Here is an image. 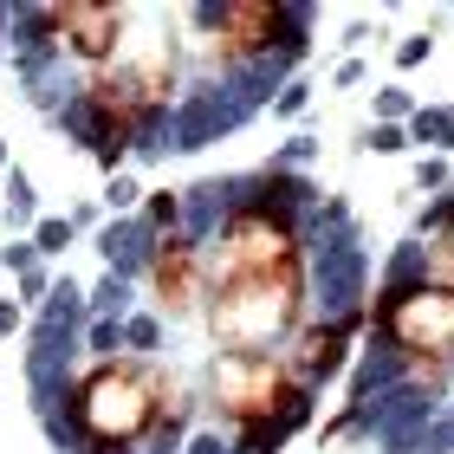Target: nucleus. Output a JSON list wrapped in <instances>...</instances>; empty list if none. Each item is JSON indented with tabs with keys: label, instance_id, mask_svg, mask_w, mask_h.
Wrapping results in <instances>:
<instances>
[{
	"label": "nucleus",
	"instance_id": "nucleus-4",
	"mask_svg": "<svg viewBox=\"0 0 454 454\" xmlns=\"http://www.w3.org/2000/svg\"><path fill=\"white\" fill-rule=\"evenodd\" d=\"M208 396L221 409V422L240 428H260V422H305V409H312V389H305L286 357H234V350H221L215 370H208Z\"/></svg>",
	"mask_w": 454,
	"mask_h": 454
},
{
	"label": "nucleus",
	"instance_id": "nucleus-8",
	"mask_svg": "<svg viewBox=\"0 0 454 454\" xmlns=\"http://www.w3.org/2000/svg\"><path fill=\"white\" fill-rule=\"evenodd\" d=\"M150 293L169 318H189L195 305H208V254L182 234H156L150 247Z\"/></svg>",
	"mask_w": 454,
	"mask_h": 454
},
{
	"label": "nucleus",
	"instance_id": "nucleus-11",
	"mask_svg": "<svg viewBox=\"0 0 454 454\" xmlns=\"http://www.w3.org/2000/svg\"><path fill=\"white\" fill-rule=\"evenodd\" d=\"M150 221H156V234H169V227L182 221V201L176 195H150Z\"/></svg>",
	"mask_w": 454,
	"mask_h": 454
},
{
	"label": "nucleus",
	"instance_id": "nucleus-2",
	"mask_svg": "<svg viewBox=\"0 0 454 454\" xmlns=\"http://www.w3.org/2000/svg\"><path fill=\"white\" fill-rule=\"evenodd\" d=\"M279 195H286V182H279V189H266V195H240L234 208H221L215 247H208V286L279 273V266H293L305 254L293 201H279Z\"/></svg>",
	"mask_w": 454,
	"mask_h": 454
},
{
	"label": "nucleus",
	"instance_id": "nucleus-9",
	"mask_svg": "<svg viewBox=\"0 0 454 454\" xmlns=\"http://www.w3.org/2000/svg\"><path fill=\"white\" fill-rule=\"evenodd\" d=\"M350 325H357V312H344V318H318V325H305V332L286 344V370L312 389L325 383L332 370L344 364V350H350Z\"/></svg>",
	"mask_w": 454,
	"mask_h": 454
},
{
	"label": "nucleus",
	"instance_id": "nucleus-6",
	"mask_svg": "<svg viewBox=\"0 0 454 454\" xmlns=\"http://www.w3.org/2000/svg\"><path fill=\"white\" fill-rule=\"evenodd\" d=\"M130 7H117V0H59V7H33L27 27L39 33V46L46 52H78L85 66H111L123 33H130Z\"/></svg>",
	"mask_w": 454,
	"mask_h": 454
},
{
	"label": "nucleus",
	"instance_id": "nucleus-3",
	"mask_svg": "<svg viewBox=\"0 0 454 454\" xmlns=\"http://www.w3.org/2000/svg\"><path fill=\"white\" fill-rule=\"evenodd\" d=\"M156 377L150 364H130V357H111L98 364L72 396V422H78V442L85 448H111V454H130L137 442L156 435Z\"/></svg>",
	"mask_w": 454,
	"mask_h": 454
},
{
	"label": "nucleus",
	"instance_id": "nucleus-13",
	"mask_svg": "<svg viewBox=\"0 0 454 454\" xmlns=\"http://www.w3.org/2000/svg\"><path fill=\"white\" fill-rule=\"evenodd\" d=\"M7 325H13V305H7V299H0V332H7Z\"/></svg>",
	"mask_w": 454,
	"mask_h": 454
},
{
	"label": "nucleus",
	"instance_id": "nucleus-7",
	"mask_svg": "<svg viewBox=\"0 0 454 454\" xmlns=\"http://www.w3.org/2000/svg\"><path fill=\"white\" fill-rule=\"evenodd\" d=\"M201 27H208V52L221 59V66H254V59H273L279 39L305 27L299 13L273 7V0H227V7H208L201 13Z\"/></svg>",
	"mask_w": 454,
	"mask_h": 454
},
{
	"label": "nucleus",
	"instance_id": "nucleus-1",
	"mask_svg": "<svg viewBox=\"0 0 454 454\" xmlns=\"http://www.w3.org/2000/svg\"><path fill=\"white\" fill-rule=\"evenodd\" d=\"M305 325V254L279 273L208 286V338L234 357H273Z\"/></svg>",
	"mask_w": 454,
	"mask_h": 454
},
{
	"label": "nucleus",
	"instance_id": "nucleus-14",
	"mask_svg": "<svg viewBox=\"0 0 454 454\" xmlns=\"http://www.w3.org/2000/svg\"><path fill=\"white\" fill-rule=\"evenodd\" d=\"M0 20H7V13H0Z\"/></svg>",
	"mask_w": 454,
	"mask_h": 454
},
{
	"label": "nucleus",
	"instance_id": "nucleus-5",
	"mask_svg": "<svg viewBox=\"0 0 454 454\" xmlns=\"http://www.w3.org/2000/svg\"><path fill=\"white\" fill-rule=\"evenodd\" d=\"M377 338L396 350V364H422V357L454 364V293L428 279L389 286L377 299Z\"/></svg>",
	"mask_w": 454,
	"mask_h": 454
},
{
	"label": "nucleus",
	"instance_id": "nucleus-10",
	"mask_svg": "<svg viewBox=\"0 0 454 454\" xmlns=\"http://www.w3.org/2000/svg\"><path fill=\"white\" fill-rule=\"evenodd\" d=\"M428 286L454 293V201L428 215Z\"/></svg>",
	"mask_w": 454,
	"mask_h": 454
},
{
	"label": "nucleus",
	"instance_id": "nucleus-12",
	"mask_svg": "<svg viewBox=\"0 0 454 454\" xmlns=\"http://www.w3.org/2000/svg\"><path fill=\"white\" fill-rule=\"evenodd\" d=\"M66 240H72L66 221H46V227H39V247H46V254H52V247H66Z\"/></svg>",
	"mask_w": 454,
	"mask_h": 454
}]
</instances>
